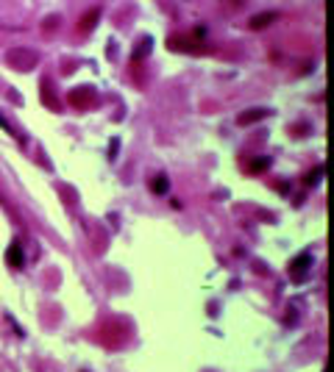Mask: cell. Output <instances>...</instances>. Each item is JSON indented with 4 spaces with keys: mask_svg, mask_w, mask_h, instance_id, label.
<instances>
[{
    "mask_svg": "<svg viewBox=\"0 0 334 372\" xmlns=\"http://www.w3.org/2000/svg\"><path fill=\"white\" fill-rule=\"evenodd\" d=\"M6 61H8V67L17 72H31L34 67H39V53L20 45V48H11L6 53Z\"/></svg>",
    "mask_w": 334,
    "mask_h": 372,
    "instance_id": "1",
    "label": "cell"
},
{
    "mask_svg": "<svg viewBox=\"0 0 334 372\" xmlns=\"http://www.w3.org/2000/svg\"><path fill=\"white\" fill-rule=\"evenodd\" d=\"M95 100H98L95 98V92L86 89V86L84 89H72L70 92V103L75 106V108H89V106H95Z\"/></svg>",
    "mask_w": 334,
    "mask_h": 372,
    "instance_id": "2",
    "label": "cell"
},
{
    "mask_svg": "<svg viewBox=\"0 0 334 372\" xmlns=\"http://www.w3.org/2000/svg\"><path fill=\"white\" fill-rule=\"evenodd\" d=\"M278 20V14L276 11H262V14H256L254 20H251V28L254 31H262V28H267L270 22H276Z\"/></svg>",
    "mask_w": 334,
    "mask_h": 372,
    "instance_id": "3",
    "label": "cell"
},
{
    "mask_svg": "<svg viewBox=\"0 0 334 372\" xmlns=\"http://www.w3.org/2000/svg\"><path fill=\"white\" fill-rule=\"evenodd\" d=\"M265 108H251V111H242V117L237 119V122H240V125H248V122H254V119H262L265 117Z\"/></svg>",
    "mask_w": 334,
    "mask_h": 372,
    "instance_id": "4",
    "label": "cell"
},
{
    "mask_svg": "<svg viewBox=\"0 0 334 372\" xmlns=\"http://www.w3.org/2000/svg\"><path fill=\"white\" fill-rule=\"evenodd\" d=\"M98 14H100L98 8H92V11H89V14L84 17V20H81V31H89V28H92V22L98 20Z\"/></svg>",
    "mask_w": 334,
    "mask_h": 372,
    "instance_id": "5",
    "label": "cell"
}]
</instances>
